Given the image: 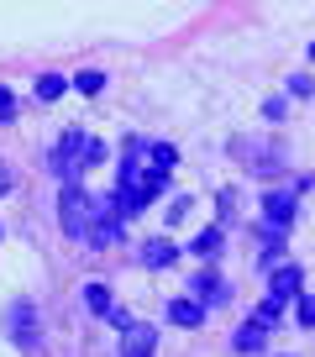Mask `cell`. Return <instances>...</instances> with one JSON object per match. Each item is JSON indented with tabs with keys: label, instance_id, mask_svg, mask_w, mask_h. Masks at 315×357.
Masks as SVG:
<instances>
[{
	"label": "cell",
	"instance_id": "cell-21",
	"mask_svg": "<svg viewBox=\"0 0 315 357\" xmlns=\"http://www.w3.org/2000/svg\"><path fill=\"white\" fill-rule=\"evenodd\" d=\"M6 190H11V168L0 163V195H6Z\"/></svg>",
	"mask_w": 315,
	"mask_h": 357
},
{
	"label": "cell",
	"instance_id": "cell-6",
	"mask_svg": "<svg viewBox=\"0 0 315 357\" xmlns=\"http://www.w3.org/2000/svg\"><path fill=\"white\" fill-rule=\"evenodd\" d=\"M294 211H300V205H294V190H273V195H263V215H268L273 231H279V226H289V221H294Z\"/></svg>",
	"mask_w": 315,
	"mask_h": 357
},
{
	"label": "cell",
	"instance_id": "cell-12",
	"mask_svg": "<svg viewBox=\"0 0 315 357\" xmlns=\"http://www.w3.org/2000/svg\"><path fill=\"white\" fill-rule=\"evenodd\" d=\"M190 252L194 257H215V252H221V226H205V231L190 242Z\"/></svg>",
	"mask_w": 315,
	"mask_h": 357
},
{
	"label": "cell",
	"instance_id": "cell-9",
	"mask_svg": "<svg viewBox=\"0 0 315 357\" xmlns=\"http://www.w3.org/2000/svg\"><path fill=\"white\" fill-rule=\"evenodd\" d=\"M174 257H179V247H174L169 236H153V242H142V263H147V268H169Z\"/></svg>",
	"mask_w": 315,
	"mask_h": 357
},
{
	"label": "cell",
	"instance_id": "cell-11",
	"mask_svg": "<svg viewBox=\"0 0 315 357\" xmlns=\"http://www.w3.org/2000/svg\"><path fill=\"white\" fill-rule=\"evenodd\" d=\"M169 321H174V326H200L205 310H200L194 300H169Z\"/></svg>",
	"mask_w": 315,
	"mask_h": 357
},
{
	"label": "cell",
	"instance_id": "cell-1",
	"mask_svg": "<svg viewBox=\"0 0 315 357\" xmlns=\"http://www.w3.org/2000/svg\"><path fill=\"white\" fill-rule=\"evenodd\" d=\"M90 221H95V195L84 190V184H63V195H58V226H63L74 242H84Z\"/></svg>",
	"mask_w": 315,
	"mask_h": 357
},
{
	"label": "cell",
	"instance_id": "cell-3",
	"mask_svg": "<svg viewBox=\"0 0 315 357\" xmlns=\"http://www.w3.org/2000/svg\"><path fill=\"white\" fill-rule=\"evenodd\" d=\"M6 336H11L16 347H37V310H32V300H16V305H6Z\"/></svg>",
	"mask_w": 315,
	"mask_h": 357
},
{
	"label": "cell",
	"instance_id": "cell-20",
	"mask_svg": "<svg viewBox=\"0 0 315 357\" xmlns=\"http://www.w3.org/2000/svg\"><path fill=\"white\" fill-rule=\"evenodd\" d=\"M0 116H6V121L16 116V100H11V89H6V84H0Z\"/></svg>",
	"mask_w": 315,
	"mask_h": 357
},
{
	"label": "cell",
	"instance_id": "cell-15",
	"mask_svg": "<svg viewBox=\"0 0 315 357\" xmlns=\"http://www.w3.org/2000/svg\"><path fill=\"white\" fill-rule=\"evenodd\" d=\"M68 84H74V89H79V95H100V84H105V74H100V68H84V74H74V79H68Z\"/></svg>",
	"mask_w": 315,
	"mask_h": 357
},
{
	"label": "cell",
	"instance_id": "cell-17",
	"mask_svg": "<svg viewBox=\"0 0 315 357\" xmlns=\"http://www.w3.org/2000/svg\"><path fill=\"white\" fill-rule=\"evenodd\" d=\"M47 168H53L63 184H74V158H68V153H53V158H47Z\"/></svg>",
	"mask_w": 315,
	"mask_h": 357
},
{
	"label": "cell",
	"instance_id": "cell-5",
	"mask_svg": "<svg viewBox=\"0 0 315 357\" xmlns=\"http://www.w3.org/2000/svg\"><path fill=\"white\" fill-rule=\"evenodd\" d=\"M147 200H153V195H147L142 184H116V195H111V211L121 215V221H132L137 211H147Z\"/></svg>",
	"mask_w": 315,
	"mask_h": 357
},
{
	"label": "cell",
	"instance_id": "cell-13",
	"mask_svg": "<svg viewBox=\"0 0 315 357\" xmlns=\"http://www.w3.org/2000/svg\"><path fill=\"white\" fill-rule=\"evenodd\" d=\"M84 305H90V315H111V310H116L105 284H84Z\"/></svg>",
	"mask_w": 315,
	"mask_h": 357
},
{
	"label": "cell",
	"instance_id": "cell-16",
	"mask_svg": "<svg viewBox=\"0 0 315 357\" xmlns=\"http://www.w3.org/2000/svg\"><path fill=\"white\" fill-rule=\"evenodd\" d=\"M174 163H179V153H174L169 142H158V147H153V168H163V174H174Z\"/></svg>",
	"mask_w": 315,
	"mask_h": 357
},
{
	"label": "cell",
	"instance_id": "cell-2",
	"mask_svg": "<svg viewBox=\"0 0 315 357\" xmlns=\"http://www.w3.org/2000/svg\"><path fill=\"white\" fill-rule=\"evenodd\" d=\"M121 242V215L111 211V200H95V221L90 231H84V247H95V252H105V247Z\"/></svg>",
	"mask_w": 315,
	"mask_h": 357
},
{
	"label": "cell",
	"instance_id": "cell-22",
	"mask_svg": "<svg viewBox=\"0 0 315 357\" xmlns=\"http://www.w3.org/2000/svg\"><path fill=\"white\" fill-rule=\"evenodd\" d=\"M310 58H315V43H310Z\"/></svg>",
	"mask_w": 315,
	"mask_h": 357
},
{
	"label": "cell",
	"instance_id": "cell-8",
	"mask_svg": "<svg viewBox=\"0 0 315 357\" xmlns=\"http://www.w3.org/2000/svg\"><path fill=\"white\" fill-rule=\"evenodd\" d=\"M190 289H194V305H200V310H205V305H226V284L215 279V273H200Z\"/></svg>",
	"mask_w": 315,
	"mask_h": 357
},
{
	"label": "cell",
	"instance_id": "cell-7",
	"mask_svg": "<svg viewBox=\"0 0 315 357\" xmlns=\"http://www.w3.org/2000/svg\"><path fill=\"white\" fill-rule=\"evenodd\" d=\"M153 347H158V331H153V326H132V331H126L121 357H153Z\"/></svg>",
	"mask_w": 315,
	"mask_h": 357
},
{
	"label": "cell",
	"instance_id": "cell-10",
	"mask_svg": "<svg viewBox=\"0 0 315 357\" xmlns=\"http://www.w3.org/2000/svg\"><path fill=\"white\" fill-rule=\"evenodd\" d=\"M231 347H236V352H263V347H268V331H263L258 321H247L242 331L231 336Z\"/></svg>",
	"mask_w": 315,
	"mask_h": 357
},
{
	"label": "cell",
	"instance_id": "cell-4",
	"mask_svg": "<svg viewBox=\"0 0 315 357\" xmlns=\"http://www.w3.org/2000/svg\"><path fill=\"white\" fill-rule=\"evenodd\" d=\"M305 294V273L294 263H284V268H273V279H268V300H279V305H289V300H300Z\"/></svg>",
	"mask_w": 315,
	"mask_h": 357
},
{
	"label": "cell",
	"instance_id": "cell-14",
	"mask_svg": "<svg viewBox=\"0 0 315 357\" xmlns=\"http://www.w3.org/2000/svg\"><path fill=\"white\" fill-rule=\"evenodd\" d=\"M63 89H68V79H58V74H43V79H37V100H43V105H53L58 95H63Z\"/></svg>",
	"mask_w": 315,
	"mask_h": 357
},
{
	"label": "cell",
	"instance_id": "cell-18",
	"mask_svg": "<svg viewBox=\"0 0 315 357\" xmlns=\"http://www.w3.org/2000/svg\"><path fill=\"white\" fill-rule=\"evenodd\" d=\"M279 310H284V305H279V300H263V305H258V315H252V321H258V326H263V331H268V326H273V321H279Z\"/></svg>",
	"mask_w": 315,
	"mask_h": 357
},
{
	"label": "cell",
	"instance_id": "cell-19",
	"mask_svg": "<svg viewBox=\"0 0 315 357\" xmlns=\"http://www.w3.org/2000/svg\"><path fill=\"white\" fill-rule=\"evenodd\" d=\"M300 321L315 326V300H310V294H300Z\"/></svg>",
	"mask_w": 315,
	"mask_h": 357
}]
</instances>
